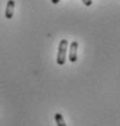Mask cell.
Here are the masks:
<instances>
[{
  "instance_id": "cell-1",
  "label": "cell",
  "mask_w": 120,
  "mask_h": 126,
  "mask_svg": "<svg viewBox=\"0 0 120 126\" xmlns=\"http://www.w3.org/2000/svg\"><path fill=\"white\" fill-rule=\"evenodd\" d=\"M67 47H68V43L66 39H62L60 41V46H58V53H57V58L56 62L60 65H63L66 63V56H67Z\"/></svg>"
},
{
  "instance_id": "cell-2",
  "label": "cell",
  "mask_w": 120,
  "mask_h": 126,
  "mask_svg": "<svg viewBox=\"0 0 120 126\" xmlns=\"http://www.w3.org/2000/svg\"><path fill=\"white\" fill-rule=\"evenodd\" d=\"M78 43L76 41H72L70 44V48H69V61L72 63H75L78 60V56H76V51H78Z\"/></svg>"
},
{
  "instance_id": "cell-3",
  "label": "cell",
  "mask_w": 120,
  "mask_h": 126,
  "mask_svg": "<svg viewBox=\"0 0 120 126\" xmlns=\"http://www.w3.org/2000/svg\"><path fill=\"white\" fill-rule=\"evenodd\" d=\"M14 12H15V1L14 0H9L7 1V5H6V10H5V17L7 19L12 18Z\"/></svg>"
},
{
  "instance_id": "cell-4",
  "label": "cell",
  "mask_w": 120,
  "mask_h": 126,
  "mask_svg": "<svg viewBox=\"0 0 120 126\" xmlns=\"http://www.w3.org/2000/svg\"><path fill=\"white\" fill-rule=\"evenodd\" d=\"M55 119H56L57 126H67L66 125V123H64V119H63V116H62V114H61V113H57V114L55 115Z\"/></svg>"
},
{
  "instance_id": "cell-5",
  "label": "cell",
  "mask_w": 120,
  "mask_h": 126,
  "mask_svg": "<svg viewBox=\"0 0 120 126\" xmlns=\"http://www.w3.org/2000/svg\"><path fill=\"white\" fill-rule=\"evenodd\" d=\"M81 1L84 2L85 6H91L92 5V0H81Z\"/></svg>"
},
{
  "instance_id": "cell-6",
  "label": "cell",
  "mask_w": 120,
  "mask_h": 126,
  "mask_svg": "<svg viewBox=\"0 0 120 126\" xmlns=\"http://www.w3.org/2000/svg\"><path fill=\"white\" fill-rule=\"evenodd\" d=\"M51 1H52V4H58L61 0H51Z\"/></svg>"
}]
</instances>
